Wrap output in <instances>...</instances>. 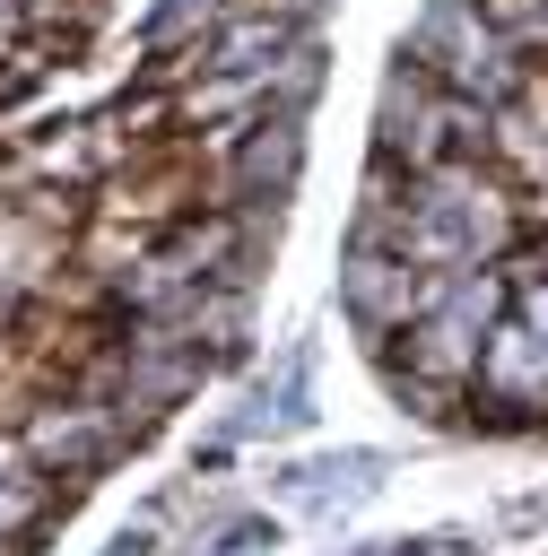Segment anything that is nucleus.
Here are the masks:
<instances>
[{
    "instance_id": "1",
    "label": "nucleus",
    "mask_w": 548,
    "mask_h": 556,
    "mask_svg": "<svg viewBox=\"0 0 548 556\" xmlns=\"http://www.w3.org/2000/svg\"><path fill=\"white\" fill-rule=\"evenodd\" d=\"M339 0H0V556H35L235 356Z\"/></svg>"
},
{
    "instance_id": "2",
    "label": "nucleus",
    "mask_w": 548,
    "mask_h": 556,
    "mask_svg": "<svg viewBox=\"0 0 548 556\" xmlns=\"http://www.w3.org/2000/svg\"><path fill=\"white\" fill-rule=\"evenodd\" d=\"M339 313L418 426L548 443V0H426L357 165Z\"/></svg>"
}]
</instances>
